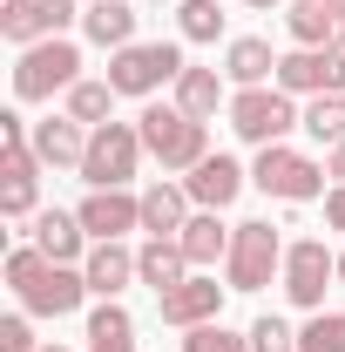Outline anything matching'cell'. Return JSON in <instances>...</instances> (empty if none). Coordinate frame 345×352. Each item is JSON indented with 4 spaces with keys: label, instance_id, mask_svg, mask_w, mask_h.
Returning a JSON list of instances; mask_svg holds the SVG:
<instances>
[{
    "label": "cell",
    "instance_id": "cell-31",
    "mask_svg": "<svg viewBox=\"0 0 345 352\" xmlns=\"http://www.w3.org/2000/svg\"><path fill=\"white\" fill-rule=\"evenodd\" d=\"M34 190H41V176H21V183H7L0 190V217H34Z\"/></svg>",
    "mask_w": 345,
    "mask_h": 352
},
{
    "label": "cell",
    "instance_id": "cell-19",
    "mask_svg": "<svg viewBox=\"0 0 345 352\" xmlns=\"http://www.w3.org/2000/svg\"><path fill=\"white\" fill-rule=\"evenodd\" d=\"M339 14H345V0H291V7H285V34L298 47H332Z\"/></svg>",
    "mask_w": 345,
    "mask_h": 352
},
{
    "label": "cell",
    "instance_id": "cell-21",
    "mask_svg": "<svg viewBox=\"0 0 345 352\" xmlns=\"http://www.w3.org/2000/svg\"><path fill=\"white\" fill-rule=\"evenodd\" d=\"M135 278H142L156 298H163L170 285H183V278H190V258H183V244H176V237H149V244L135 251Z\"/></svg>",
    "mask_w": 345,
    "mask_h": 352
},
{
    "label": "cell",
    "instance_id": "cell-5",
    "mask_svg": "<svg viewBox=\"0 0 345 352\" xmlns=\"http://www.w3.org/2000/svg\"><path fill=\"white\" fill-rule=\"evenodd\" d=\"M230 129L244 135L251 149H271L285 142L291 129H304V109H291V95L271 82V88H237L230 95Z\"/></svg>",
    "mask_w": 345,
    "mask_h": 352
},
{
    "label": "cell",
    "instance_id": "cell-40",
    "mask_svg": "<svg viewBox=\"0 0 345 352\" xmlns=\"http://www.w3.org/2000/svg\"><path fill=\"white\" fill-rule=\"evenodd\" d=\"M47 7H54V0H47Z\"/></svg>",
    "mask_w": 345,
    "mask_h": 352
},
{
    "label": "cell",
    "instance_id": "cell-7",
    "mask_svg": "<svg viewBox=\"0 0 345 352\" xmlns=\"http://www.w3.org/2000/svg\"><path fill=\"white\" fill-rule=\"evenodd\" d=\"M82 82V47L75 41H34L21 47V61H14V95L21 102H47V95H61V88Z\"/></svg>",
    "mask_w": 345,
    "mask_h": 352
},
{
    "label": "cell",
    "instance_id": "cell-2",
    "mask_svg": "<svg viewBox=\"0 0 345 352\" xmlns=\"http://www.w3.org/2000/svg\"><path fill=\"white\" fill-rule=\"evenodd\" d=\"M135 129H142V149L163 163V176H190L210 156V122L183 116L176 102H149V109L135 116Z\"/></svg>",
    "mask_w": 345,
    "mask_h": 352
},
{
    "label": "cell",
    "instance_id": "cell-17",
    "mask_svg": "<svg viewBox=\"0 0 345 352\" xmlns=\"http://www.w3.org/2000/svg\"><path fill=\"white\" fill-rule=\"evenodd\" d=\"M34 156H41V170H82L88 129L75 116H47V122H34Z\"/></svg>",
    "mask_w": 345,
    "mask_h": 352
},
{
    "label": "cell",
    "instance_id": "cell-20",
    "mask_svg": "<svg viewBox=\"0 0 345 352\" xmlns=\"http://www.w3.org/2000/svg\"><path fill=\"white\" fill-rule=\"evenodd\" d=\"M82 34L95 47H109V54L129 47L135 41V7H129V0H88V7H82Z\"/></svg>",
    "mask_w": 345,
    "mask_h": 352
},
{
    "label": "cell",
    "instance_id": "cell-23",
    "mask_svg": "<svg viewBox=\"0 0 345 352\" xmlns=\"http://www.w3.org/2000/svg\"><path fill=\"white\" fill-rule=\"evenodd\" d=\"M230 75H216V68H183V75H176V109H183V116H197V122H210L216 109H223V102H230Z\"/></svg>",
    "mask_w": 345,
    "mask_h": 352
},
{
    "label": "cell",
    "instance_id": "cell-34",
    "mask_svg": "<svg viewBox=\"0 0 345 352\" xmlns=\"http://www.w3.org/2000/svg\"><path fill=\"white\" fill-rule=\"evenodd\" d=\"M88 352H135V332H109V339H88Z\"/></svg>",
    "mask_w": 345,
    "mask_h": 352
},
{
    "label": "cell",
    "instance_id": "cell-6",
    "mask_svg": "<svg viewBox=\"0 0 345 352\" xmlns=\"http://www.w3.org/2000/svg\"><path fill=\"white\" fill-rule=\"evenodd\" d=\"M190 61H183V47L176 41H129L109 54V75L102 82L115 88V95H156L163 82H176Z\"/></svg>",
    "mask_w": 345,
    "mask_h": 352
},
{
    "label": "cell",
    "instance_id": "cell-4",
    "mask_svg": "<svg viewBox=\"0 0 345 352\" xmlns=\"http://www.w3.org/2000/svg\"><path fill=\"white\" fill-rule=\"evenodd\" d=\"M142 129L135 122H102L88 129V156H82V183L88 190H129L135 170H142Z\"/></svg>",
    "mask_w": 345,
    "mask_h": 352
},
{
    "label": "cell",
    "instance_id": "cell-12",
    "mask_svg": "<svg viewBox=\"0 0 345 352\" xmlns=\"http://www.w3.org/2000/svg\"><path fill=\"white\" fill-rule=\"evenodd\" d=\"M223 292L230 285H216V278H203V271H190L183 285H170L156 305H163V325H176V332H197V325H210L216 311H223Z\"/></svg>",
    "mask_w": 345,
    "mask_h": 352
},
{
    "label": "cell",
    "instance_id": "cell-27",
    "mask_svg": "<svg viewBox=\"0 0 345 352\" xmlns=\"http://www.w3.org/2000/svg\"><path fill=\"white\" fill-rule=\"evenodd\" d=\"M176 28H183V41H216L223 34V7L216 0H176Z\"/></svg>",
    "mask_w": 345,
    "mask_h": 352
},
{
    "label": "cell",
    "instance_id": "cell-26",
    "mask_svg": "<svg viewBox=\"0 0 345 352\" xmlns=\"http://www.w3.org/2000/svg\"><path fill=\"white\" fill-rule=\"evenodd\" d=\"M304 135L311 142H345V95H311V109H304Z\"/></svg>",
    "mask_w": 345,
    "mask_h": 352
},
{
    "label": "cell",
    "instance_id": "cell-35",
    "mask_svg": "<svg viewBox=\"0 0 345 352\" xmlns=\"http://www.w3.org/2000/svg\"><path fill=\"white\" fill-rule=\"evenodd\" d=\"M325 176H332V183H345V142H332V149H325Z\"/></svg>",
    "mask_w": 345,
    "mask_h": 352
},
{
    "label": "cell",
    "instance_id": "cell-1",
    "mask_svg": "<svg viewBox=\"0 0 345 352\" xmlns=\"http://www.w3.org/2000/svg\"><path fill=\"white\" fill-rule=\"evenodd\" d=\"M7 285H14V298L34 311V318H68V311H82V298H88L82 264H47L34 244H14V251H7Z\"/></svg>",
    "mask_w": 345,
    "mask_h": 352
},
{
    "label": "cell",
    "instance_id": "cell-13",
    "mask_svg": "<svg viewBox=\"0 0 345 352\" xmlns=\"http://www.w3.org/2000/svg\"><path fill=\"white\" fill-rule=\"evenodd\" d=\"M251 183V170L237 163V156H223V149H210L197 170L183 176V190H190V204L197 210H223V204H237V190Z\"/></svg>",
    "mask_w": 345,
    "mask_h": 352
},
{
    "label": "cell",
    "instance_id": "cell-16",
    "mask_svg": "<svg viewBox=\"0 0 345 352\" xmlns=\"http://www.w3.org/2000/svg\"><path fill=\"white\" fill-rule=\"evenodd\" d=\"M82 278H88V292H95V298H122V292L135 285V251H122V237H109V244H88Z\"/></svg>",
    "mask_w": 345,
    "mask_h": 352
},
{
    "label": "cell",
    "instance_id": "cell-14",
    "mask_svg": "<svg viewBox=\"0 0 345 352\" xmlns=\"http://www.w3.org/2000/svg\"><path fill=\"white\" fill-rule=\"evenodd\" d=\"M75 217H82V230L95 244H109L122 230H142V197H129V190H88L75 204Z\"/></svg>",
    "mask_w": 345,
    "mask_h": 352
},
{
    "label": "cell",
    "instance_id": "cell-25",
    "mask_svg": "<svg viewBox=\"0 0 345 352\" xmlns=\"http://www.w3.org/2000/svg\"><path fill=\"white\" fill-rule=\"evenodd\" d=\"M109 109H115V88H109V82H88V75H82V82L68 88V116H75L82 129H102V122H115Z\"/></svg>",
    "mask_w": 345,
    "mask_h": 352
},
{
    "label": "cell",
    "instance_id": "cell-30",
    "mask_svg": "<svg viewBox=\"0 0 345 352\" xmlns=\"http://www.w3.org/2000/svg\"><path fill=\"white\" fill-rule=\"evenodd\" d=\"M251 352H298V332L285 318H258L251 325Z\"/></svg>",
    "mask_w": 345,
    "mask_h": 352
},
{
    "label": "cell",
    "instance_id": "cell-3",
    "mask_svg": "<svg viewBox=\"0 0 345 352\" xmlns=\"http://www.w3.org/2000/svg\"><path fill=\"white\" fill-rule=\"evenodd\" d=\"M223 278H230V292H264L271 278H285V237H278V223H230V258H223Z\"/></svg>",
    "mask_w": 345,
    "mask_h": 352
},
{
    "label": "cell",
    "instance_id": "cell-11",
    "mask_svg": "<svg viewBox=\"0 0 345 352\" xmlns=\"http://www.w3.org/2000/svg\"><path fill=\"white\" fill-rule=\"evenodd\" d=\"M75 21V0H0V41L14 47H34V41H54L61 28Z\"/></svg>",
    "mask_w": 345,
    "mask_h": 352
},
{
    "label": "cell",
    "instance_id": "cell-24",
    "mask_svg": "<svg viewBox=\"0 0 345 352\" xmlns=\"http://www.w3.org/2000/svg\"><path fill=\"white\" fill-rule=\"evenodd\" d=\"M183 258H190V271H210L216 258H230V230L216 223V210H197V217L183 223Z\"/></svg>",
    "mask_w": 345,
    "mask_h": 352
},
{
    "label": "cell",
    "instance_id": "cell-28",
    "mask_svg": "<svg viewBox=\"0 0 345 352\" xmlns=\"http://www.w3.org/2000/svg\"><path fill=\"white\" fill-rule=\"evenodd\" d=\"M298 352H345V311H311L298 332Z\"/></svg>",
    "mask_w": 345,
    "mask_h": 352
},
{
    "label": "cell",
    "instance_id": "cell-32",
    "mask_svg": "<svg viewBox=\"0 0 345 352\" xmlns=\"http://www.w3.org/2000/svg\"><path fill=\"white\" fill-rule=\"evenodd\" d=\"M0 352H41L34 325H27V318H0Z\"/></svg>",
    "mask_w": 345,
    "mask_h": 352
},
{
    "label": "cell",
    "instance_id": "cell-10",
    "mask_svg": "<svg viewBox=\"0 0 345 352\" xmlns=\"http://www.w3.org/2000/svg\"><path fill=\"white\" fill-rule=\"evenodd\" d=\"M271 82L285 95H345V47H291Z\"/></svg>",
    "mask_w": 345,
    "mask_h": 352
},
{
    "label": "cell",
    "instance_id": "cell-38",
    "mask_svg": "<svg viewBox=\"0 0 345 352\" xmlns=\"http://www.w3.org/2000/svg\"><path fill=\"white\" fill-rule=\"evenodd\" d=\"M339 285H345V251H339Z\"/></svg>",
    "mask_w": 345,
    "mask_h": 352
},
{
    "label": "cell",
    "instance_id": "cell-29",
    "mask_svg": "<svg viewBox=\"0 0 345 352\" xmlns=\"http://www.w3.org/2000/svg\"><path fill=\"white\" fill-rule=\"evenodd\" d=\"M183 352H251V332L237 339L223 318H210V325H197V332H183Z\"/></svg>",
    "mask_w": 345,
    "mask_h": 352
},
{
    "label": "cell",
    "instance_id": "cell-33",
    "mask_svg": "<svg viewBox=\"0 0 345 352\" xmlns=\"http://www.w3.org/2000/svg\"><path fill=\"white\" fill-rule=\"evenodd\" d=\"M325 223H332V230H345V183H332V190H325Z\"/></svg>",
    "mask_w": 345,
    "mask_h": 352
},
{
    "label": "cell",
    "instance_id": "cell-18",
    "mask_svg": "<svg viewBox=\"0 0 345 352\" xmlns=\"http://www.w3.org/2000/svg\"><path fill=\"white\" fill-rule=\"evenodd\" d=\"M190 217H197V210H190V190H183V183H163V176H156V183L142 190V230H149V237H183Z\"/></svg>",
    "mask_w": 345,
    "mask_h": 352
},
{
    "label": "cell",
    "instance_id": "cell-39",
    "mask_svg": "<svg viewBox=\"0 0 345 352\" xmlns=\"http://www.w3.org/2000/svg\"><path fill=\"white\" fill-rule=\"evenodd\" d=\"M41 352H68V346H41Z\"/></svg>",
    "mask_w": 345,
    "mask_h": 352
},
{
    "label": "cell",
    "instance_id": "cell-8",
    "mask_svg": "<svg viewBox=\"0 0 345 352\" xmlns=\"http://www.w3.org/2000/svg\"><path fill=\"white\" fill-rule=\"evenodd\" d=\"M251 183H258L264 197H278V204H318L325 197V163L298 156L291 142H271V149H258V163H251Z\"/></svg>",
    "mask_w": 345,
    "mask_h": 352
},
{
    "label": "cell",
    "instance_id": "cell-22",
    "mask_svg": "<svg viewBox=\"0 0 345 352\" xmlns=\"http://www.w3.org/2000/svg\"><path fill=\"white\" fill-rule=\"evenodd\" d=\"M223 75L237 88H271V75H278V54H271V41H258V34H237V41L223 47Z\"/></svg>",
    "mask_w": 345,
    "mask_h": 352
},
{
    "label": "cell",
    "instance_id": "cell-37",
    "mask_svg": "<svg viewBox=\"0 0 345 352\" xmlns=\"http://www.w3.org/2000/svg\"><path fill=\"white\" fill-rule=\"evenodd\" d=\"M332 47H345V14H339V34H332Z\"/></svg>",
    "mask_w": 345,
    "mask_h": 352
},
{
    "label": "cell",
    "instance_id": "cell-36",
    "mask_svg": "<svg viewBox=\"0 0 345 352\" xmlns=\"http://www.w3.org/2000/svg\"><path fill=\"white\" fill-rule=\"evenodd\" d=\"M244 7H291V0H244Z\"/></svg>",
    "mask_w": 345,
    "mask_h": 352
},
{
    "label": "cell",
    "instance_id": "cell-9",
    "mask_svg": "<svg viewBox=\"0 0 345 352\" xmlns=\"http://www.w3.org/2000/svg\"><path fill=\"white\" fill-rule=\"evenodd\" d=\"M339 278V251H325V237L285 244V298L298 311H325V292Z\"/></svg>",
    "mask_w": 345,
    "mask_h": 352
},
{
    "label": "cell",
    "instance_id": "cell-15",
    "mask_svg": "<svg viewBox=\"0 0 345 352\" xmlns=\"http://www.w3.org/2000/svg\"><path fill=\"white\" fill-rule=\"evenodd\" d=\"M27 230H34L27 244H34L47 264H82V258H88V230H82V217H75V210H34V217H27Z\"/></svg>",
    "mask_w": 345,
    "mask_h": 352
}]
</instances>
